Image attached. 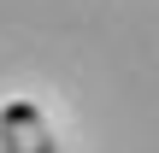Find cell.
Listing matches in <instances>:
<instances>
[{
  "mask_svg": "<svg viewBox=\"0 0 159 153\" xmlns=\"http://www.w3.org/2000/svg\"><path fill=\"white\" fill-rule=\"evenodd\" d=\"M0 130H6V153H53V147H30V136H47L41 118H35L30 106H6Z\"/></svg>",
  "mask_w": 159,
  "mask_h": 153,
  "instance_id": "6da1fadb",
  "label": "cell"
}]
</instances>
